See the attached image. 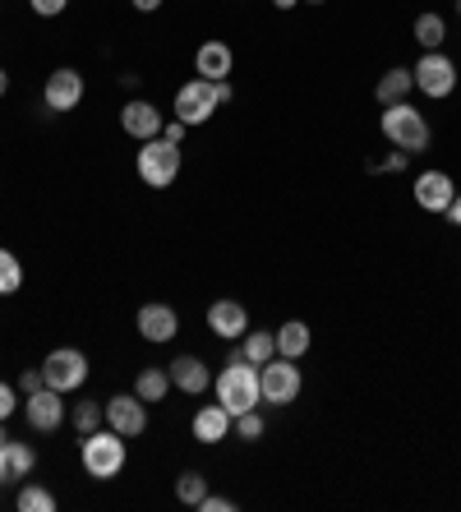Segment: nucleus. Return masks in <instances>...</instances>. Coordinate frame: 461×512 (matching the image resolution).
Returning <instances> with one entry per match:
<instances>
[{
	"label": "nucleus",
	"mask_w": 461,
	"mask_h": 512,
	"mask_svg": "<svg viewBox=\"0 0 461 512\" xmlns=\"http://www.w3.org/2000/svg\"><path fill=\"white\" fill-rule=\"evenodd\" d=\"M213 388H217V402L231 411V420L236 416H245V411H259V402H263V388H259V365H249L245 356H231L226 360V370L213 379Z\"/></svg>",
	"instance_id": "1"
},
{
	"label": "nucleus",
	"mask_w": 461,
	"mask_h": 512,
	"mask_svg": "<svg viewBox=\"0 0 461 512\" xmlns=\"http://www.w3.org/2000/svg\"><path fill=\"white\" fill-rule=\"evenodd\" d=\"M379 130H383V139L392 143V148H402V153H425L429 148V120L420 116V111L411 107V102H392V107H383V116H379Z\"/></svg>",
	"instance_id": "2"
},
{
	"label": "nucleus",
	"mask_w": 461,
	"mask_h": 512,
	"mask_svg": "<svg viewBox=\"0 0 461 512\" xmlns=\"http://www.w3.org/2000/svg\"><path fill=\"white\" fill-rule=\"evenodd\" d=\"M83 471L93 480L120 476V471H125V434H116V429L83 434Z\"/></svg>",
	"instance_id": "3"
},
{
	"label": "nucleus",
	"mask_w": 461,
	"mask_h": 512,
	"mask_svg": "<svg viewBox=\"0 0 461 512\" xmlns=\"http://www.w3.org/2000/svg\"><path fill=\"white\" fill-rule=\"evenodd\" d=\"M139 180L143 185H153V190H166V185H176V176H180V148L176 143H166L162 134L157 139H143V148H139Z\"/></svg>",
	"instance_id": "4"
},
{
	"label": "nucleus",
	"mask_w": 461,
	"mask_h": 512,
	"mask_svg": "<svg viewBox=\"0 0 461 512\" xmlns=\"http://www.w3.org/2000/svg\"><path fill=\"white\" fill-rule=\"evenodd\" d=\"M259 388H263V402L268 406H291L300 397V388H305V379H300L296 360L272 356L268 365H259Z\"/></svg>",
	"instance_id": "5"
},
{
	"label": "nucleus",
	"mask_w": 461,
	"mask_h": 512,
	"mask_svg": "<svg viewBox=\"0 0 461 512\" xmlns=\"http://www.w3.org/2000/svg\"><path fill=\"white\" fill-rule=\"evenodd\" d=\"M42 379H47V388H56V393H74V388H83V379H88V356L74 351V346H60V351L47 356V365H42Z\"/></svg>",
	"instance_id": "6"
},
{
	"label": "nucleus",
	"mask_w": 461,
	"mask_h": 512,
	"mask_svg": "<svg viewBox=\"0 0 461 512\" xmlns=\"http://www.w3.org/2000/svg\"><path fill=\"white\" fill-rule=\"evenodd\" d=\"M415 88L425 97H448L452 88H457V65H452V56H443V51H425V56L415 60Z\"/></svg>",
	"instance_id": "7"
},
{
	"label": "nucleus",
	"mask_w": 461,
	"mask_h": 512,
	"mask_svg": "<svg viewBox=\"0 0 461 512\" xmlns=\"http://www.w3.org/2000/svg\"><path fill=\"white\" fill-rule=\"evenodd\" d=\"M213 111H217L213 79H190V84L176 93V120H185V125H208Z\"/></svg>",
	"instance_id": "8"
},
{
	"label": "nucleus",
	"mask_w": 461,
	"mask_h": 512,
	"mask_svg": "<svg viewBox=\"0 0 461 512\" xmlns=\"http://www.w3.org/2000/svg\"><path fill=\"white\" fill-rule=\"evenodd\" d=\"M102 411H107V425L116 429V434H125V439H134V434L148 429V402H143L139 393H116L111 402H102Z\"/></svg>",
	"instance_id": "9"
},
{
	"label": "nucleus",
	"mask_w": 461,
	"mask_h": 512,
	"mask_svg": "<svg viewBox=\"0 0 461 512\" xmlns=\"http://www.w3.org/2000/svg\"><path fill=\"white\" fill-rule=\"evenodd\" d=\"M60 397H65V393H56V388H37V393H28L24 416H28V425H33L37 434H56V429L65 425L70 406L60 402Z\"/></svg>",
	"instance_id": "10"
},
{
	"label": "nucleus",
	"mask_w": 461,
	"mask_h": 512,
	"mask_svg": "<svg viewBox=\"0 0 461 512\" xmlns=\"http://www.w3.org/2000/svg\"><path fill=\"white\" fill-rule=\"evenodd\" d=\"M452 199H457V185H452L448 171H420L415 176V203L425 213H448Z\"/></svg>",
	"instance_id": "11"
},
{
	"label": "nucleus",
	"mask_w": 461,
	"mask_h": 512,
	"mask_svg": "<svg viewBox=\"0 0 461 512\" xmlns=\"http://www.w3.org/2000/svg\"><path fill=\"white\" fill-rule=\"evenodd\" d=\"M42 102H47V111H74L83 102V74L79 70H56V74H47V88H42Z\"/></svg>",
	"instance_id": "12"
},
{
	"label": "nucleus",
	"mask_w": 461,
	"mask_h": 512,
	"mask_svg": "<svg viewBox=\"0 0 461 512\" xmlns=\"http://www.w3.org/2000/svg\"><path fill=\"white\" fill-rule=\"evenodd\" d=\"M208 328H213L217 337H226V342H240V337L249 333V310L240 300H213V305H208Z\"/></svg>",
	"instance_id": "13"
},
{
	"label": "nucleus",
	"mask_w": 461,
	"mask_h": 512,
	"mask_svg": "<svg viewBox=\"0 0 461 512\" xmlns=\"http://www.w3.org/2000/svg\"><path fill=\"white\" fill-rule=\"evenodd\" d=\"M120 130L130 134V139H157V134H162V111H157L153 102L134 97V102H125V111H120Z\"/></svg>",
	"instance_id": "14"
},
{
	"label": "nucleus",
	"mask_w": 461,
	"mask_h": 512,
	"mask_svg": "<svg viewBox=\"0 0 461 512\" xmlns=\"http://www.w3.org/2000/svg\"><path fill=\"white\" fill-rule=\"evenodd\" d=\"M180 333V314L171 305H143L139 310V337L143 342H171Z\"/></svg>",
	"instance_id": "15"
},
{
	"label": "nucleus",
	"mask_w": 461,
	"mask_h": 512,
	"mask_svg": "<svg viewBox=\"0 0 461 512\" xmlns=\"http://www.w3.org/2000/svg\"><path fill=\"white\" fill-rule=\"evenodd\" d=\"M166 374H171V388H180V393H190V397H199L203 388H213V374H208V365L199 356H176Z\"/></svg>",
	"instance_id": "16"
},
{
	"label": "nucleus",
	"mask_w": 461,
	"mask_h": 512,
	"mask_svg": "<svg viewBox=\"0 0 461 512\" xmlns=\"http://www.w3.org/2000/svg\"><path fill=\"white\" fill-rule=\"evenodd\" d=\"M231 65H236V56H231V47L226 42H203L199 56H194V70H199V79H231Z\"/></svg>",
	"instance_id": "17"
},
{
	"label": "nucleus",
	"mask_w": 461,
	"mask_h": 512,
	"mask_svg": "<svg viewBox=\"0 0 461 512\" xmlns=\"http://www.w3.org/2000/svg\"><path fill=\"white\" fill-rule=\"evenodd\" d=\"M226 434H231V411H226L222 402L194 411V439L199 443H222Z\"/></svg>",
	"instance_id": "18"
},
{
	"label": "nucleus",
	"mask_w": 461,
	"mask_h": 512,
	"mask_svg": "<svg viewBox=\"0 0 461 512\" xmlns=\"http://www.w3.org/2000/svg\"><path fill=\"white\" fill-rule=\"evenodd\" d=\"M272 337H277V356H286V360H300L309 351V342H314L309 323H300V319H286Z\"/></svg>",
	"instance_id": "19"
},
{
	"label": "nucleus",
	"mask_w": 461,
	"mask_h": 512,
	"mask_svg": "<svg viewBox=\"0 0 461 512\" xmlns=\"http://www.w3.org/2000/svg\"><path fill=\"white\" fill-rule=\"evenodd\" d=\"M411 88H415V74L397 65V70H388L379 84H374V97H379L383 107H392V102H406V93H411Z\"/></svg>",
	"instance_id": "20"
},
{
	"label": "nucleus",
	"mask_w": 461,
	"mask_h": 512,
	"mask_svg": "<svg viewBox=\"0 0 461 512\" xmlns=\"http://www.w3.org/2000/svg\"><path fill=\"white\" fill-rule=\"evenodd\" d=\"M240 356H245L249 365H268V360L277 356V337L272 333H245L240 337Z\"/></svg>",
	"instance_id": "21"
},
{
	"label": "nucleus",
	"mask_w": 461,
	"mask_h": 512,
	"mask_svg": "<svg viewBox=\"0 0 461 512\" xmlns=\"http://www.w3.org/2000/svg\"><path fill=\"white\" fill-rule=\"evenodd\" d=\"M166 388H171V374H166V370H139V379H134V393H139L148 406L162 402Z\"/></svg>",
	"instance_id": "22"
},
{
	"label": "nucleus",
	"mask_w": 461,
	"mask_h": 512,
	"mask_svg": "<svg viewBox=\"0 0 461 512\" xmlns=\"http://www.w3.org/2000/svg\"><path fill=\"white\" fill-rule=\"evenodd\" d=\"M443 37H448L443 14H420V19H415V42H420L425 51H438L443 47Z\"/></svg>",
	"instance_id": "23"
},
{
	"label": "nucleus",
	"mask_w": 461,
	"mask_h": 512,
	"mask_svg": "<svg viewBox=\"0 0 461 512\" xmlns=\"http://www.w3.org/2000/svg\"><path fill=\"white\" fill-rule=\"evenodd\" d=\"M70 420L79 434H93V429H102V420H107V411H102V402H88L83 397L79 406H70Z\"/></svg>",
	"instance_id": "24"
},
{
	"label": "nucleus",
	"mask_w": 461,
	"mask_h": 512,
	"mask_svg": "<svg viewBox=\"0 0 461 512\" xmlns=\"http://www.w3.org/2000/svg\"><path fill=\"white\" fill-rule=\"evenodd\" d=\"M176 499L185 503V508H199V503L208 499V480H203L199 471H185V476L176 480Z\"/></svg>",
	"instance_id": "25"
},
{
	"label": "nucleus",
	"mask_w": 461,
	"mask_h": 512,
	"mask_svg": "<svg viewBox=\"0 0 461 512\" xmlns=\"http://www.w3.org/2000/svg\"><path fill=\"white\" fill-rule=\"evenodd\" d=\"M14 503H19V512H56V494L42 485H24Z\"/></svg>",
	"instance_id": "26"
},
{
	"label": "nucleus",
	"mask_w": 461,
	"mask_h": 512,
	"mask_svg": "<svg viewBox=\"0 0 461 512\" xmlns=\"http://www.w3.org/2000/svg\"><path fill=\"white\" fill-rule=\"evenodd\" d=\"M0 453H5V462H10V471H14V480H24L28 471H33L37 466V453L33 448H28V443H5V448H0Z\"/></svg>",
	"instance_id": "27"
},
{
	"label": "nucleus",
	"mask_w": 461,
	"mask_h": 512,
	"mask_svg": "<svg viewBox=\"0 0 461 512\" xmlns=\"http://www.w3.org/2000/svg\"><path fill=\"white\" fill-rule=\"evenodd\" d=\"M19 286H24V263L10 250H0V296H14Z\"/></svg>",
	"instance_id": "28"
},
{
	"label": "nucleus",
	"mask_w": 461,
	"mask_h": 512,
	"mask_svg": "<svg viewBox=\"0 0 461 512\" xmlns=\"http://www.w3.org/2000/svg\"><path fill=\"white\" fill-rule=\"evenodd\" d=\"M231 425H236V434H240V439H249V443L263 439V420H259V411H245V416H236Z\"/></svg>",
	"instance_id": "29"
},
{
	"label": "nucleus",
	"mask_w": 461,
	"mask_h": 512,
	"mask_svg": "<svg viewBox=\"0 0 461 512\" xmlns=\"http://www.w3.org/2000/svg\"><path fill=\"white\" fill-rule=\"evenodd\" d=\"M28 5H33L37 14H47V19H56V14H65V5H70V0H28Z\"/></svg>",
	"instance_id": "30"
},
{
	"label": "nucleus",
	"mask_w": 461,
	"mask_h": 512,
	"mask_svg": "<svg viewBox=\"0 0 461 512\" xmlns=\"http://www.w3.org/2000/svg\"><path fill=\"white\" fill-rule=\"evenodd\" d=\"M185 130H190L185 120H171V125H162V139H166V143H176V148H180V143H185Z\"/></svg>",
	"instance_id": "31"
},
{
	"label": "nucleus",
	"mask_w": 461,
	"mask_h": 512,
	"mask_svg": "<svg viewBox=\"0 0 461 512\" xmlns=\"http://www.w3.org/2000/svg\"><path fill=\"white\" fill-rule=\"evenodd\" d=\"M19 388H24V393H37V388H47V379H42V370H24L19 374Z\"/></svg>",
	"instance_id": "32"
},
{
	"label": "nucleus",
	"mask_w": 461,
	"mask_h": 512,
	"mask_svg": "<svg viewBox=\"0 0 461 512\" xmlns=\"http://www.w3.org/2000/svg\"><path fill=\"white\" fill-rule=\"evenodd\" d=\"M14 406H19V402H14V388H10V383H0V420H10Z\"/></svg>",
	"instance_id": "33"
},
{
	"label": "nucleus",
	"mask_w": 461,
	"mask_h": 512,
	"mask_svg": "<svg viewBox=\"0 0 461 512\" xmlns=\"http://www.w3.org/2000/svg\"><path fill=\"white\" fill-rule=\"evenodd\" d=\"M217 107H231V102H236V88H231V79H217Z\"/></svg>",
	"instance_id": "34"
},
{
	"label": "nucleus",
	"mask_w": 461,
	"mask_h": 512,
	"mask_svg": "<svg viewBox=\"0 0 461 512\" xmlns=\"http://www.w3.org/2000/svg\"><path fill=\"white\" fill-rule=\"evenodd\" d=\"M199 508H203V512H226V508H236V503H231V499H217V494H208Z\"/></svg>",
	"instance_id": "35"
},
{
	"label": "nucleus",
	"mask_w": 461,
	"mask_h": 512,
	"mask_svg": "<svg viewBox=\"0 0 461 512\" xmlns=\"http://www.w3.org/2000/svg\"><path fill=\"white\" fill-rule=\"evenodd\" d=\"M406 162H411V153H402V148H397V153L383 162V171H406Z\"/></svg>",
	"instance_id": "36"
},
{
	"label": "nucleus",
	"mask_w": 461,
	"mask_h": 512,
	"mask_svg": "<svg viewBox=\"0 0 461 512\" xmlns=\"http://www.w3.org/2000/svg\"><path fill=\"white\" fill-rule=\"evenodd\" d=\"M134 10H139V14H153V10H162V0H134Z\"/></svg>",
	"instance_id": "37"
},
{
	"label": "nucleus",
	"mask_w": 461,
	"mask_h": 512,
	"mask_svg": "<svg viewBox=\"0 0 461 512\" xmlns=\"http://www.w3.org/2000/svg\"><path fill=\"white\" fill-rule=\"evenodd\" d=\"M448 217H452V227H461V190H457V199H452V208H448Z\"/></svg>",
	"instance_id": "38"
},
{
	"label": "nucleus",
	"mask_w": 461,
	"mask_h": 512,
	"mask_svg": "<svg viewBox=\"0 0 461 512\" xmlns=\"http://www.w3.org/2000/svg\"><path fill=\"white\" fill-rule=\"evenodd\" d=\"M14 480V471H10V462H5V453H0V485H10Z\"/></svg>",
	"instance_id": "39"
},
{
	"label": "nucleus",
	"mask_w": 461,
	"mask_h": 512,
	"mask_svg": "<svg viewBox=\"0 0 461 512\" xmlns=\"http://www.w3.org/2000/svg\"><path fill=\"white\" fill-rule=\"evenodd\" d=\"M272 5H277V10H282V14H286V10H296L300 0H272Z\"/></svg>",
	"instance_id": "40"
},
{
	"label": "nucleus",
	"mask_w": 461,
	"mask_h": 512,
	"mask_svg": "<svg viewBox=\"0 0 461 512\" xmlns=\"http://www.w3.org/2000/svg\"><path fill=\"white\" fill-rule=\"evenodd\" d=\"M5 93H10V74L0 70V97H5Z\"/></svg>",
	"instance_id": "41"
},
{
	"label": "nucleus",
	"mask_w": 461,
	"mask_h": 512,
	"mask_svg": "<svg viewBox=\"0 0 461 512\" xmlns=\"http://www.w3.org/2000/svg\"><path fill=\"white\" fill-rule=\"evenodd\" d=\"M5 443H10V434H5V420H0V448H5Z\"/></svg>",
	"instance_id": "42"
},
{
	"label": "nucleus",
	"mask_w": 461,
	"mask_h": 512,
	"mask_svg": "<svg viewBox=\"0 0 461 512\" xmlns=\"http://www.w3.org/2000/svg\"><path fill=\"white\" fill-rule=\"evenodd\" d=\"M305 5H328V0H305Z\"/></svg>",
	"instance_id": "43"
},
{
	"label": "nucleus",
	"mask_w": 461,
	"mask_h": 512,
	"mask_svg": "<svg viewBox=\"0 0 461 512\" xmlns=\"http://www.w3.org/2000/svg\"><path fill=\"white\" fill-rule=\"evenodd\" d=\"M457 14H461V0H457Z\"/></svg>",
	"instance_id": "44"
}]
</instances>
